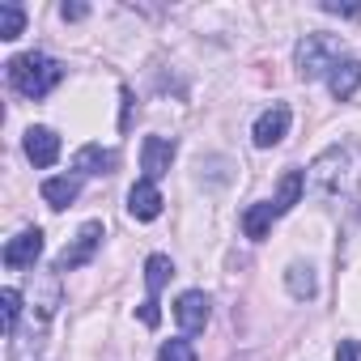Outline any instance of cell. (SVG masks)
I'll return each mask as SVG.
<instances>
[{"instance_id": "obj_1", "label": "cell", "mask_w": 361, "mask_h": 361, "mask_svg": "<svg viewBox=\"0 0 361 361\" xmlns=\"http://www.w3.org/2000/svg\"><path fill=\"white\" fill-rule=\"evenodd\" d=\"M306 188L319 196V200H353L361 192V149L357 145H331L323 149L314 161H310V174H306Z\"/></svg>"}, {"instance_id": "obj_2", "label": "cell", "mask_w": 361, "mask_h": 361, "mask_svg": "<svg viewBox=\"0 0 361 361\" xmlns=\"http://www.w3.org/2000/svg\"><path fill=\"white\" fill-rule=\"evenodd\" d=\"M60 81H64V64L51 60V56L30 51V56L9 60V85H13L22 98H47Z\"/></svg>"}, {"instance_id": "obj_3", "label": "cell", "mask_w": 361, "mask_h": 361, "mask_svg": "<svg viewBox=\"0 0 361 361\" xmlns=\"http://www.w3.org/2000/svg\"><path fill=\"white\" fill-rule=\"evenodd\" d=\"M293 64H298V73H302L306 81L327 77V73L340 64V43H336L331 35H306V39L298 43V51H293Z\"/></svg>"}, {"instance_id": "obj_4", "label": "cell", "mask_w": 361, "mask_h": 361, "mask_svg": "<svg viewBox=\"0 0 361 361\" xmlns=\"http://www.w3.org/2000/svg\"><path fill=\"white\" fill-rule=\"evenodd\" d=\"M98 247H102V221H85V226L77 230V238L60 251L56 272H77V268H85V264L98 255Z\"/></svg>"}, {"instance_id": "obj_5", "label": "cell", "mask_w": 361, "mask_h": 361, "mask_svg": "<svg viewBox=\"0 0 361 361\" xmlns=\"http://www.w3.org/2000/svg\"><path fill=\"white\" fill-rule=\"evenodd\" d=\"M209 314H213V302H209V293H200V289L178 293V302H174V319H178V327H183V336H196V331H204V327H209Z\"/></svg>"}, {"instance_id": "obj_6", "label": "cell", "mask_w": 361, "mask_h": 361, "mask_svg": "<svg viewBox=\"0 0 361 361\" xmlns=\"http://www.w3.org/2000/svg\"><path fill=\"white\" fill-rule=\"evenodd\" d=\"M289 119H293V111H289L285 102H272V106L255 119V128H251L255 149H272V145H281V140L289 136Z\"/></svg>"}, {"instance_id": "obj_7", "label": "cell", "mask_w": 361, "mask_h": 361, "mask_svg": "<svg viewBox=\"0 0 361 361\" xmlns=\"http://www.w3.org/2000/svg\"><path fill=\"white\" fill-rule=\"evenodd\" d=\"M170 161H174V140L145 136V145H140V170H145L149 183H157L161 174H170Z\"/></svg>"}, {"instance_id": "obj_8", "label": "cell", "mask_w": 361, "mask_h": 361, "mask_svg": "<svg viewBox=\"0 0 361 361\" xmlns=\"http://www.w3.org/2000/svg\"><path fill=\"white\" fill-rule=\"evenodd\" d=\"M43 255V230H22L18 238H9V247H5V268H13V272H22V268H35V259Z\"/></svg>"}, {"instance_id": "obj_9", "label": "cell", "mask_w": 361, "mask_h": 361, "mask_svg": "<svg viewBox=\"0 0 361 361\" xmlns=\"http://www.w3.org/2000/svg\"><path fill=\"white\" fill-rule=\"evenodd\" d=\"M161 209H166V200H161L157 183H149V178H140V183L128 192V213H132L136 221H157Z\"/></svg>"}, {"instance_id": "obj_10", "label": "cell", "mask_w": 361, "mask_h": 361, "mask_svg": "<svg viewBox=\"0 0 361 361\" xmlns=\"http://www.w3.org/2000/svg\"><path fill=\"white\" fill-rule=\"evenodd\" d=\"M26 157H30L39 170L56 166V157H60V136H56L51 128H30V132H26Z\"/></svg>"}, {"instance_id": "obj_11", "label": "cell", "mask_w": 361, "mask_h": 361, "mask_svg": "<svg viewBox=\"0 0 361 361\" xmlns=\"http://www.w3.org/2000/svg\"><path fill=\"white\" fill-rule=\"evenodd\" d=\"M119 166V153L115 149H102V145H85V149H77V157H73V170L77 174H111Z\"/></svg>"}, {"instance_id": "obj_12", "label": "cell", "mask_w": 361, "mask_h": 361, "mask_svg": "<svg viewBox=\"0 0 361 361\" xmlns=\"http://www.w3.org/2000/svg\"><path fill=\"white\" fill-rule=\"evenodd\" d=\"M327 90L336 102H348L357 90H361V60H340L331 73H327Z\"/></svg>"}, {"instance_id": "obj_13", "label": "cell", "mask_w": 361, "mask_h": 361, "mask_svg": "<svg viewBox=\"0 0 361 361\" xmlns=\"http://www.w3.org/2000/svg\"><path fill=\"white\" fill-rule=\"evenodd\" d=\"M43 200L51 209H68L77 196H81V174H56V178H43Z\"/></svg>"}, {"instance_id": "obj_14", "label": "cell", "mask_w": 361, "mask_h": 361, "mask_svg": "<svg viewBox=\"0 0 361 361\" xmlns=\"http://www.w3.org/2000/svg\"><path fill=\"white\" fill-rule=\"evenodd\" d=\"M302 192H306V174H302V170H285V174H281V188H276V196H272L276 217H285V213L302 200Z\"/></svg>"}, {"instance_id": "obj_15", "label": "cell", "mask_w": 361, "mask_h": 361, "mask_svg": "<svg viewBox=\"0 0 361 361\" xmlns=\"http://www.w3.org/2000/svg\"><path fill=\"white\" fill-rule=\"evenodd\" d=\"M272 221H276L272 200H259V204H251V209H247L243 230H247V238H251V243H264V238H268V230H272Z\"/></svg>"}, {"instance_id": "obj_16", "label": "cell", "mask_w": 361, "mask_h": 361, "mask_svg": "<svg viewBox=\"0 0 361 361\" xmlns=\"http://www.w3.org/2000/svg\"><path fill=\"white\" fill-rule=\"evenodd\" d=\"M285 285H289V293H293L298 302H310V298L319 293V281H314V268H310V264H289Z\"/></svg>"}, {"instance_id": "obj_17", "label": "cell", "mask_w": 361, "mask_h": 361, "mask_svg": "<svg viewBox=\"0 0 361 361\" xmlns=\"http://www.w3.org/2000/svg\"><path fill=\"white\" fill-rule=\"evenodd\" d=\"M174 276V264L170 255H149L145 259V285H149V302H157V293L166 289V281Z\"/></svg>"}, {"instance_id": "obj_18", "label": "cell", "mask_w": 361, "mask_h": 361, "mask_svg": "<svg viewBox=\"0 0 361 361\" xmlns=\"http://www.w3.org/2000/svg\"><path fill=\"white\" fill-rule=\"evenodd\" d=\"M22 30H26V9L13 5V0H5V5H0V39L13 43Z\"/></svg>"}, {"instance_id": "obj_19", "label": "cell", "mask_w": 361, "mask_h": 361, "mask_svg": "<svg viewBox=\"0 0 361 361\" xmlns=\"http://www.w3.org/2000/svg\"><path fill=\"white\" fill-rule=\"evenodd\" d=\"M157 361H196V348H192L188 336H178V340H166L157 348Z\"/></svg>"}, {"instance_id": "obj_20", "label": "cell", "mask_w": 361, "mask_h": 361, "mask_svg": "<svg viewBox=\"0 0 361 361\" xmlns=\"http://www.w3.org/2000/svg\"><path fill=\"white\" fill-rule=\"evenodd\" d=\"M0 310H5V336H13L18 331V314H22V293L5 289V293H0Z\"/></svg>"}, {"instance_id": "obj_21", "label": "cell", "mask_w": 361, "mask_h": 361, "mask_svg": "<svg viewBox=\"0 0 361 361\" xmlns=\"http://www.w3.org/2000/svg\"><path fill=\"white\" fill-rule=\"evenodd\" d=\"M336 361H361V340H340L336 344Z\"/></svg>"}, {"instance_id": "obj_22", "label": "cell", "mask_w": 361, "mask_h": 361, "mask_svg": "<svg viewBox=\"0 0 361 361\" xmlns=\"http://www.w3.org/2000/svg\"><path fill=\"white\" fill-rule=\"evenodd\" d=\"M119 102H123V119H119V132H132V106H136V102H132V90H128V85L119 90Z\"/></svg>"}, {"instance_id": "obj_23", "label": "cell", "mask_w": 361, "mask_h": 361, "mask_svg": "<svg viewBox=\"0 0 361 361\" xmlns=\"http://www.w3.org/2000/svg\"><path fill=\"white\" fill-rule=\"evenodd\" d=\"M136 314H140V323H145V327H157V323H161V310H157V302H149V298L140 302V310H136Z\"/></svg>"}, {"instance_id": "obj_24", "label": "cell", "mask_w": 361, "mask_h": 361, "mask_svg": "<svg viewBox=\"0 0 361 361\" xmlns=\"http://www.w3.org/2000/svg\"><path fill=\"white\" fill-rule=\"evenodd\" d=\"M319 9H323V13H340V18H357V13H361V5H340V0H323Z\"/></svg>"}, {"instance_id": "obj_25", "label": "cell", "mask_w": 361, "mask_h": 361, "mask_svg": "<svg viewBox=\"0 0 361 361\" xmlns=\"http://www.w3.org/2000/svg\"><path fill=\"white\" fill-rule=\"evenodd\" d=\"M60 18H64V22H81V18H90V9H85V5H64Z\"/></svg>"}]
</instances>
